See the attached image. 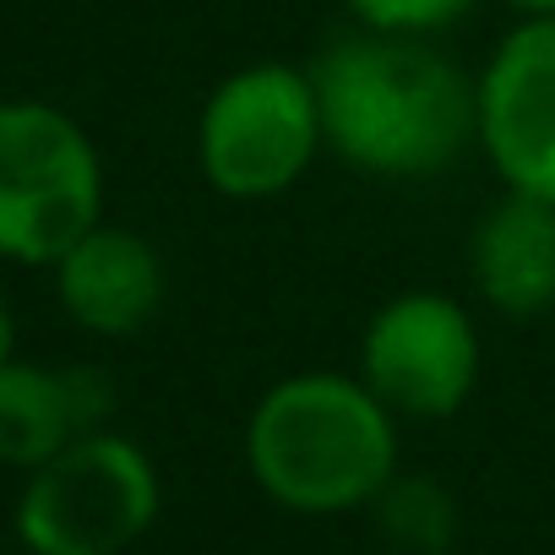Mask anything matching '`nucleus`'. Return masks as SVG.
I'll return each mask as SVG.
<instances>
[{"mask_svg": "<svg viewBox=\"0 0 555 555\" xmlns=\"http://www.w3.org/2000/svg\"><path fill=\"white\" fill-rule=\"evenodd\" d=\"M317 153H327L311 66L245 61L196 115V169L229 202H267L295 191Z\"/></svg>", "mask_w": 555, "mask_h": 555, "instance_id": "3", "label": "nucleus"}, {"mask_svg": "<svg viewBox=\"0 0 555 555\" xmlns=\"http://www.w3.org/2000/svg\"><path fill=\"white\" fill-rule=\"evenodd\" d=\"M50 272L66 322L93 338H137L169 300L158 245L109 218H99L77 245H66Z\"/></svg>", "mask_w": 555, "mask_h": 555, "instance_id": "8", "label": "nucleus"}, {"mask_svg": "<svg viewBox=\"0 0 555 555\" xmlns=\"http://www.w3.org/2000/svg\"><path fill=\"white\" fill-rule=\"evenodd\" d=\"M376 528L403 555H447L457 539V501L441 479L425 474H392V485L371 501Z\"/></svg>", "mask_w": 555, "mask_h": 555, "instance_id": "11", "label": "nucleus"}, {"mask_svg": "<svg viewBox=\"0 0 555 555\" xmlns=\"http://www.w3.org/2000/svg\"><path fill=\"white\" fill-rule=\"evenodd\" d=\"M12 354H17V317H12L7 295H0V365H7Z\"/></svg>", "mask_w": 555, "mask_h": 555, "instance_id": "13", "label": "nucleus"}, {"mask_svg": "<svg viewBox=\"0 0 555 555\" xmlns=\"http://www.w3.org/2000/svg\"><path fill=\"white\" fill-rule=\"evenodd\" d=\"M354 28L371 34H403V39H436L457 28L479 0H344Z\"/></svg>", "mask_w": 555, "mask_h": 555, "instance_id": "12", "label": "nucleus"}, {"mask_svg": "<svg viewBox=\"0 0 555 555\" xmlns=\"http://www.w3.org/2000/svg\"><path fill=\"white\" fill-rule=\"evenodd\" d=\"M327 153L371 180H441L479 147V82L436 44L349 28L311 61Z\"/></svg>", "mask_w": 555, "mask_h": 555, "instance_id": "1", "label": "nucleus"}, {"mask_svg": "<svg viewBox=\"0 0 555 555\" xmlns=\"http://www.w3.org/2000/svg\"><path fill=\"white\" fill-rule=\"evenodd\" d=\"M468 284L506 322L550 317L555 311V202L501 185V196L479 212L468 234Z\"/></svg>", "mask_w": 555, "mask_h": 555, "instance_id": "10", "label": "nucleus"}, {"mask_svg": "<svg viewBox=\"0 0 555 555\" xmlns=\"http://www.w3.org/2000/svg\"><path fill=\"white\" fill-rule=\"evenodd\" d=\"M479 153L506 191L555 202V12L522 17L474 72Z\"/></svg>", "mask_w": 555, "mask_h": 555, "instance_id": "7", "label": "nucleus"}, {"mask_svg": "<svg viewBox=\"0 0 555 555\" xmlns=\"http://www.w3.org/2000/svg\"><path fill=\"white\" fill-rule=\"evenodd\" d=\"M245 468L284 512H371L398 474V414L360 371H295L256 398L245 420Z\"/></svg>", "mask_w": 555, "mask_h": 555, "instance_id": "2", "label": "nucleus"}, {"mask_svg": "<svg viewBox=\"0 0 555 555\" xmlns=\"http://www.w3.org/2000/svg\"><path fill=\"white\" fill-rule=\"evenodd\" d=\"M501 7H512L517 17H550V12H555V0H501Z\"/></svg>", "mask_w": 555, "mask_h": 555, "instance_id": "14", "label": "nucleus"}, {"mask_svg": "<svg viewBox=\"0 0 555 555\" xmlns=\"http://www.w3.org/2000/svg\"><path fill=\"white\" fill-rule=\"evenodd\" d=\"M115 382L99 365H0V468H39L115 420Z\"/></svg>", "mask_w": 555, "mask_h": 555, "instance_id": "9", "label": "nucleus"}, {"mask_svg": "<svg viewBox=\"0 0 555 555\" xmlns=\"http://www.w3.org/2000/svg\"><path fill=\"white\" fill-rule=\"evenodd\" d=\"M479 322L447 289L382 300L360 333V382L398 420H452L479 387Z\"/></svg>", "mask_w": 555, "mask_h": 555, "instance_id": "6", "label": "nucleus"}, {"mask_svg": "<svg viewBox=\"0 0 555 555\" xmlns=\"http://www.w3.org/2000/svg\"><path fill=\"white\" fill-rule=\"evenodd\" d=\"M104 218V158L77 115L44 99H0V256L55 267Z\"/></svg>", "mask_w": 555, "mask_h": 555, "instance_id": "4", "label": "nucleus"}, {"mask_svg": "<svg viewBox=\"0 0 555 555\" xmlns=\"http://www.w3.org/2000/svg\"><path fill=\"white\" fill-rule=\"evenodd\" d=\"M164 506L158 463L120 430H93L28 468L12 528L28 555H126Z\"/></svg>", "mask_w": 555, "mask_h": 555, "instance_id": "5", "label": "nucleus"}]
</instances>
